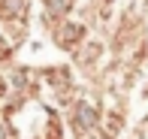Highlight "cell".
<instances>
[{"instance_id":"obj_1","label":"cell","mask_w":148,"mask_h":139,"mask_svg":"<svg viewBox=\"0 0 148 139\" xmlns=\"http://www.w3.org/2000/svg\"><path fill=\"white\" fill-rule=\"evenodd\" d=\"M70 3H73V0H49V9H51V12H66V9H70Z\"/></svg>"}]
</instances>
